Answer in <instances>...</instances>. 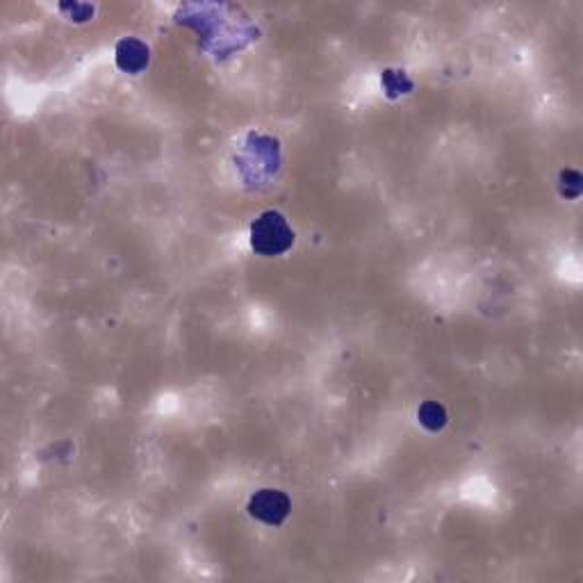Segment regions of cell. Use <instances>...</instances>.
<instances>
[{
    "label": "cell",
    "mask_w": 583,
    "mask_h": 583,
    "mask_svg": "<svg viewBox=\"0 0 583 583\" xmlns=\"http://www.w3.org/2000/svg\"><path fill=\"white\" fill-rule=\"evenodd\" d=\"M295 230L280 212L267 210L251 224V248L257 256H283L295 247Z\"/></svg>",
    "instance_id": "1"
},
{
    "label": "cell",
    "mask_w": 583,
    "mask_h": 583,
    "mask_svg": "<svg viewBox=\"0 0 583 583\" xmlns=\"http://www.w3.org/2000/svg\"><path fill=\"white\" fill-rule=\"evenodd\" d=\"M247 510L257 522L269 524V527H280L287 520L289 510H292V501H289V497L283 491L265 488V491H257L248 500Z\"/></svg>",
    "instance_id": "2"
},
{
    "label": "cell",
    "mask_w": 583,
    "mask_h": 583,
    "mask_svg": "<svg viewBox=\"0 0 583 583\" xmlns=\"http://www.w3.org/2000/svg\"><path fill=\"white\" fill-rule=\"evenodd\" d=\"M117 66L121 71H126V73H141V71L149 66L151 62V51L149 46H146L141 39H135V37H128V39H121V42L117 44Z\"/></svg>",
    "instance_id": "3"
},
{
    "label": "cell",
    "mask_w": 583,
    "mask_h": 583,
    "mask_svg": "<svg viewBox=\"0 0 583 583\" xmlns=\"http://www.w3.org/2000/svg\"><path fill=\"white\" fill-rule=\"evenodd\" d=\"M417 420L424 426L426 431H442L444 424H447V411H444L442 403L438 402H424L417 411Z\"/></svg>",
    "instance_id": "4"
},
{
    "label": "cell",
    "mask_w": 583,
    "mask_h": 583,
    "mask_svg": "<svg viewBox=\"0 0 583 583\" xmlns=\"http://www.w3.org/2000/svg\"><path fill=\"white\" fill-rule=\"evenodd\" d=\"M383 87H385L387 96L394 99V96H399V93L411 92L413 83L406 78L403 71H385V73H383Z\"/></svg>",
    "instance_id": "5"
}]
</instances>
